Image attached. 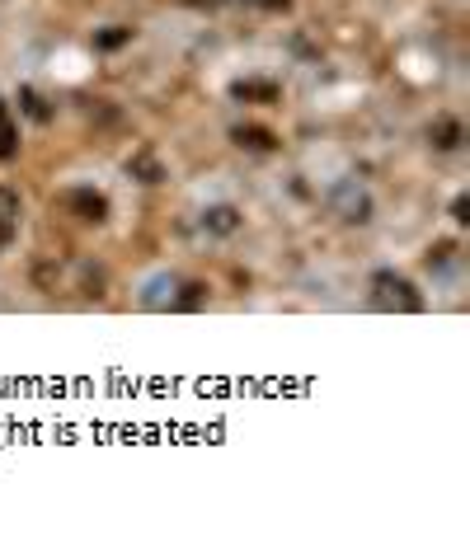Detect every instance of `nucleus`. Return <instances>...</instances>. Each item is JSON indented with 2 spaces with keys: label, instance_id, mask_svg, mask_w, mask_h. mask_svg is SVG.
<instances>
[{
  "label": "nucleus",
  "instance_id": "nucleus-1",
  "mask_svg": "<svg viewBox=\"0 0 470 549\" xmlns=\"http://www.w3.org/2000/svg\"><path fill=\"white\" fill-rule=\"evenodd\" d=\"M367 301H372V310H386V315H419L423 305V291L409 282L405 273H395V268H381V273H372V282H367Z\"/></svg>",
  "mask_w": 470,
  "mask_h": 549
},
{
  "label": "nucleus",
  "instance_id": "nucleus-2",
  "mask_svg": "<svg viewBox=\"0 0 470 549\" xmlns=\"http://www.w3.org/2000/svg\"><path fill=\"white\" fill-rule=\"evenodd\" d=\"M203 301H207V287L203 282H184V277H151L146 296H141L146 310H198Z\"/></svg>",
  "mask_w": 470,
  "mask_h": 549
},
{
  "label": "nucleus",
  "instance_id": "nucleus-3",
  "mask_svg": "<svg viewBox=\"0 0 470 549\" xmlns=\"http://www.w3.org/2000/svg\"><path fill=\"white\" fill-rule=\"evenodd\" d=\"M329 212L339 216L344 226H367L376 207H372V193H367L358 179H339L329 188Z\"/></svg>",
  "mask_w": 470,
  "mask_h": 549
},
{
  "label": "nucleus",
  "instance_id": "nucleus-4",
  "mask_svg": "<svg viewBox=\"0 0 470 549\" xmlns=\"http://www.w3.org/2000/svg\"><path fill=\"white\" fill-rule=\"evenodd\" d=\"M57 202H62L76 221H85V226H104V221H109V198H104L99 188H66Z\"/></svg>",
  "mask_w": 470,
  "mask_h": 549
},
{
  "label": "nucleus",
  "instance_id": "nucleus-5",
  "mask_svg": "<svg viewBox=\"0 0 470 549\" xmlns=\"http://www.w3.org/2000/svg\"><path fill=\"white\" fill-rule=\"evenodd\" d=\"M203 230H212V235H235V230H240V207H231V202L207 207V212H203Z\"/></svg>",
  "mask_w": 470,
  "mask_h": 549
},
{
  "label": "nucleus",
  "instance_id": "nucleus-6",
  "mask_svg": "<svg viewBox=\"0 0 470 549\" xmlns=\"http://www.w3.org/2000/svg\"><path fill=\"white\" fill-rule=\"evenodd\" d=\"M231 94L240 99V104H278V85L273 80H240V85H231Z\"/></svg>",
  "mask_w": 470,
  "mask_h": 549
},
{
  "label": "nucleus",
  "instance_id": "nucleus-7",
  "mask_svg": "<svg viewBox=\"0 0 470 549\" xmlns=\"http://www.w3.org/2000/svg\"><path fill=\"white\" fill-rule=\"evenodd\" d=\"M235 137V146H245V151H278V137L268 132V127H254V122H245V127H235L231 132Z\"/></svg>",
  "mask_w": 470,
  "mask_h": 549
},
{
  "label": "nucleus",
  "instance_id": "nucleus-8",
  "mask_svg": "<svg viewBox=\"0 0 470 549\" xmlns=\"http://www.w3.org/2000/svg\"><path fill=\"white\" fill-rule=\"evenodd\" d=\"M15 230H19V198L10 188H0V249H10Z\"/></svg>",
  "mask_w": 470,
  "mask_h": 549
},
{
  "label": "nucleus",
  "instance_id": "nucleus-9",
  "mask_svg": "<svg viewBox=\"0 0 470 549\" xmlns=\"http://www.w3.org/2000/svg\"><path fill=\"white\" fill-rule=\"evenodd\" d=\"M19 155V127L10 118V104H0V165H10Z\"/></svg>",
  "mask_w": 470,
  "mask_h": 549
},
{
  "label": "nucleus",
  "instance_id": "nucleus-10",
  "mask_svg": "<svg viewBox=\"0 0 470 549\" xmlns=\"http://www.w3.org/2000/svg\"><path fill=\"white\" fill-rule=\"evenodd\" d=\"M428 141H433L438 151H456V146H461V122H456V118H438L433 127H428Z\"/></svg>",
  "mask_w": 470,
  "mask_h": 549
},
{
  "label": "nucleus",
  "instance_id": "nucleus-11",
  "mask_svg": "<svg viewBox=\"0 0 470 549\" xmlns=\"http://www.w3.org/2000/svg\"><path fill=\"white\" fill-rule=\"evenodd\" d=\"M19 108H24L33 122H52V108H47V99L38 90H29V85L19 90Z\"/></svg>",
  "mask_w": 470,
  "mask_h": 549
},
{
  "label": "nucleus",
  "instance_id": "nucleus-12",
  "mask_svg": "<svg viewBox=\"0 0 470 549\" xmlns=\"http://www.w3.org/2000/svg\"><path fill=\"white\" fill-rule=\"evenodd\" d=\"M127 174H141V183H160V179H165L160 160H156V155H146V151H141L137 160H127Z\"/></svg>",
  "mask_w": 470,
  "mask_h": 549
},
{
  "label": "nucleus",
  "instance_id": "nucleus-13",
  "mask_svg": "<svg viewBox=\"0 0 470 549\" xmlns=\"http://www.w3.org/2000/svg\"><path fill=\"white\" fill-rule=\"evenodd\" d=\"M127 38H132V29H123V24H113V29L94 33V47H104V52H113V47H123Z\"/></svg>",
  "mask_w": 470,
  "mask_h": 549
},
{
  "label": "nucleus",
  "instance_id": "nucleus-14",
  "mask_svg": "<svg viewBox=\"0 0 470 549\" xmlns=\"http://www.w3.org/2000/svg\"><path fill=\"white\" fill-rule=\"evenodd\" d=\"M452 221H456V226H466V221H470V198H466V193L452 202Z\"/></svg>",
  "mask_w": 470,
  "mask_h": 549
}]
</instances>
